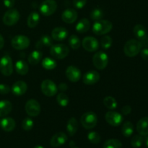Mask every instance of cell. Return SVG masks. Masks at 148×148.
<instances>
[{"label": "cell", "instance_id": "ba28073f", "mask_svg": "<svg viewBox=\"0 0 148 148\" xmlns=\"http://www.w3.org/2000/svg\"><path fill=\"white\" fill-rule=\"evenodd\" d=\"M57 3L55 0H45L40 6V12L43 15L50 16L56 12Z\"/></svg>", "mask_w": 148, "mask_h": 148}, {"label": "cell", "instance_id": "6da1fadb", "mask_svg": "<svg viewBox=\"0 0 148 148\" xmlns=\"http://www.w3.org/2000/svg\"><path fill=\"white\" fill-rule=\"evenodd\" d=\"M143 45L140 40L136 39H130L124 46V52L128 57H134L142 50Z\"/></svg>", "mask_w": 148, "mask_h": 148}, {"label": "cell", "instance_id": "7a4b0ae2", "mask_svg": "<svg viewBox=\"0 0 148 148\" xmlns=\"http://www.w3.org/2000/svg\"><path fill=\"white\" fill-rule=\"evenodd\" d=\"M113 27L111 22L106 20H100L95 21L92 26V32L97 36H102L109 33Z\"/></svg>", "mask_w": 148, "mask_h": 148}, {"label": "cell", "instance_id": "5b68a950", "mask_svg": "<svg viewBox=\"0 0 148 148\" xmlns=\"http://www.w3.org/2000/svg\"><path fill=\"white\" fill-rule=\"evenodd\" d=\"M20 13L16 9H10L3 16V23L6 25L12 26L15 25L20 20Z\"/></svg>", "mask_w": 148, "mask_h": 148}, {"label": "cell", "instance_id": "7bdbcfd3", "mask_svg": "<svg viewBox=\"0 0 148 148\" xmlns=\"http://www.w3.org/2000/svg\"><path fill=\"white\" fill-rule=\"evenodd\" d=\"M3 3L6 7L11 9L12 7H14L15 4V0H3Z\"/></svg>", "mask_w": 148, "mask_h": 148}, {"label": "cell", "instance_id": "f6af8a7d", "mask_svg": "<svg viewBox=\"0 0 148 148\" xmlns=\"http://www.w3.org/2000/svg\"><path fill=\"white\" fill-rule=\"evenodd\" d=\"M141 56L144 60L148 61V49L145 48L144 49L141 50Z\"/></svg>", "mask_w": 148, "mask_h": 148}, {"label": "cell", "instance_id": "603a6c76", "mask_svg": "<svg viewBox=\"0 0 148 148\" xmlns=\"http://www.w3.org/2000/svg\"><path fill=\"white\" fill-rule=\"evenodd\" d=\"M133 32H134V36H136L137 39L140 40V41L145 40L147 37V30L143 25L139 24L134 26V29H133Z\"/></svg>", "mask_w": 148, "mask_h": 148}, {"label": "cell", "instance_id": "d6986e66", "mask_svg": "<svg viewBox=\"0 0 148 148\" xmlns=\"http://www.w3.org/2000/svg\"><path fill=\"white\" fill-rule=\"evenodd\" d=\"M68 30L64 27H56L52 30L51 38L57 41H62L68 36Z\"/></svg>", "mask_w": 148, "mask_h": 148}, {"label": "cell", "instance_id": "4dcf8cb0", "mask_svg": "<svg viewBox=\"0 0 148 148\" xmlns=\"http://www.w3.org/2000/svg\"><path fill=\"white\" fill-rule=\"evenodd\" d=\"M42 66L44 69L51 70V69H55L57 66V64H56V61L54 59L49 57H46L42 61Z\"/></svg>", "mask_w": 148, "mask_h": 148}, {"label": "cell", "instance_id": "e0dca14e", "mask_svg": "<svg viewBox=\"0 0 148 148\" xmlns=\"http://www.w3.org/2000/svg\"><path fill=\"white\" fill-rule=\"evenodd\" d=\"M100 79V75L97 71H89L84 75L82 80L85 85H91L98 82Z\"/></svg>", "mask_w": 148, "mask_h": 148}, {"label": "cell", "instance_id": "f546056e", "mask_svg": "<svg viewBox=\"0 0 148 148\" xmlns=\"http://www.w3.org/2000/svg\"><path fill=\"white\" fill-rule=\"evenodd\" d=\"M121 132L124 137H131L132 134H133L134 132V126H133L132 123L130 121H126L124 123L121 128Z\"/></svg>", "mask_w": 148, "mask_h": 148}, {"label": "cell", "instance_id": "836d02e7", "mask_svg": "<svg viewBox=\"0 0 148 148\" xmlns=\"http://www.w3.org/2000/svg\"><path fill=\"white\" fill-rule=\"evenodd\" d=\"M103 104L107 108L110 110H114L116 108L117 102L115 98L111 96H106L103 99Z\"/></svg>", "mask_w": 148, "mask_h": 148}, {"label": "cell", "instance_id": "681fc988", "mask_svg": "<svg viewBox=\"0 0 148 148\" xmlns=\"http://www.w3.org/2000/svg\"><path fill=\"white\" fill-rule=\"evenodd\" d=\"M145 145L147 146V147L148 148V137H147L145 138Z\"/></svg>", "mask_w": 148, "mask_h": 148}, {"label": "cell", "instance_id": "c3c4849f", "mask_svg": "<svg viewBox=\"0 0 148 148\" xmlns=\"http://www.w3.org/2000/svg\"><path fill=\"white\" fill-rule=\"evenodd\" d=\"M142 43V45H143V46H145L146 48L148 47V37L146 38L145 40H142V41H140Z\"/></svg>", "mask_w": 148, "mask_h": 148}, {"label": "cell", "instance_id": "3957f363", "mask_svg": "<svg viewBox=\"0 0 148 148\" xmlns=\"http://www.w3.org/2000/svg\"><path fill=\"white\" fill-rule=\"evenodd\" d=\"M69 49L65 44H54L51 46L50 53L56 59H63L68 56Z\"/></svg>", "mask_w": 148, "mask_h": 148}, {"label": "cell", "instance_id": "7dc6e473", "mask_svg": "<svg viewBox=\"0 0 148 148\" xmlns=\"http://www.w3.org/2000/svg\"><path fill=\"white\" fill-rule=\"evenodd\" d=\"M4 45V38L3 36L0 34V49H1L3 48Z\"/></svg>", "mask_w": 148, "mask_h": 148}, {"label": "cell", "instance_id": "74e56055", "mask_svg": "<svg viewBox=\"0 0 148 148\" xmlns=\"http://www.w3.org/2000/svg\"><path fill=\"white\" fill-rule=\"evenodd\" d=\"M88 139L92 144H98L101 142V136L96 132H90L88 133Z\"/></svg>", "mask_w": 148, "mask_h": 148}, {"label": "cell", "instance_id": "d6a6232c", "mask_svg": "<svg viewBox=\"0 0 148 148\" xmlns=\"http://www.w3.org/2000/svg\"><path fill=\"white\" fill-rule=\"evenodd\" d=\"M68 43H69V46L75 50H77L80 47L81 41L76 35H72L68 39Z\"/></svg>", "mask_w": 148, "mask_h": 148}, {"label": "cell", "instance_id": "cb8c5ba5", "mask_svg": "<svg viewBox=\"0 0 148 148\" xmlns=\"http://www.w3.org/2000/svg\"><path fill=\"white\" fill-rule=\"evenodd\" d=\"M78 130V122L77 119L74 117H72L69 119L66 125V131L70 137L75 135Z\"/></svg>", "mask_w": 148, "mask_h": 148}, {"label": "cell", "instance_id": "ffe728a7", "mask_svg": "<svg viewBox=\"0 0 148 148\" xmlns=\"http://www.w3.org/2000/svg\"><path fill=\"white\" fill-rule=\"evenodd\" d=\"M0 127L4 131L10 132L14 130L16 127L15 121L10 117H5L0 120Z\"/></svg>", "mask_w": 148, "mask_h": 148}, {"label": "cell", "instance_id": "ac0fdd59", "mask_svg": "<svg viewBox=\"0 0 148 148\" xmlns=\"http://www.w3.org/2000/svg\"><path fill=\"white\" fill-rule=\"evenodd\" d=\"M77 12L74 9H66L63 12L62 14V19L64 23L72 24L75 23L77 19Z\"/></svg>", "mask_w": 148, "mask_h": 148}, {"label": "cell", "instance_id": "5bb4252c", "mask_svg": "<svg viewBox=\"0 0 148 148\" xmlns=\"http://www.w3.org/2000/svg\"><path fill=\"white\" fill-rule=\"evenodd\" d=\"M66 76L69 81L76 82L81 77V71L77 66H69L66 69Z\"/></svg>", "mask_w": 148, "mask_h": 148}, {"label": "cell", "instance_id": "8fae6325", "mask_svg": "<svg viewBox=\"0 0 148 148\" xmlns=\"http://www.w3.org/2000/svg\"><path fill=\"white\" fill-rule=\"evenodd\" d=\"M25 111L30 116H37L40 113V106L39 103L35 99H30L26 102Z\"/></svg>", "mask_w": 148, "mask_h": 148}, {"label": "cell", "instance_id": "f1b7e54d", "mask_svg": "<svg viewBox=\"0 0 148 148\" xmlns=\"http://www.w3.org/2000/svg\"><path fill=\"white\" fill-rule=\"evenodd\" d=\"M52 38H51L49 36H42L41 38L39 40H38V42L36 43V49H40L41 48H43V46H46V47H49V46H51L53 45V40H52Z\"/></svg>", "mask_w": 148, "mask_h": 148}, {"label": "cell", "instance_id": "9c48e42d", "mask_svg": "<svg viewBox=\"0 0 148 148\" xmlns=\"http://www.w3.org/2000/svg\"><path fill=\"white\" fill-rule=\"evenodd\" d=\"M11 43L12 46L14 49L23 50V49H25L28 47L30 43V39L27 36L19 35V36H16L13 38Z\"/></svg>", "mask_w": 148, "mask_h": 148}, {"label": "cell", "instance_id": "d590c367", "mask_svg": "<svg viewBox=\"0 0 148 148\" xmlns=\"http://www.w3.org/2000/svg\"><path fill=\"white\" fill-rule=\"evenodd\" d=\"M56 101H57L58 104L61 106H66L69 103V98L67 95L64 92H61L56 97Z\"/></svg>", "mask_w": 148, "mask_h": 148}, {"label": "cell", "instance_id": "83f0119b", "mask_svg": "<svg viewBox=\"0 0 148 148\" xmlns=\"http://www.w3.org/2000/svg\"><path fill=\"white\" fill-rule=\"evenodd\" d=\"M42 56H43V53L40 51L39 50H36L33 51L28 56V62L31 65H36L40 62V59H42Z\"/></svg>", "mask_w": 148, "mask_h": 148}, {"label": "cell", "instance_id": "b9f144b4", "mask_svg": "<svg viewBox=\"0 0 148 148\" xmlns=\"http://www.w3.org/2000/svg\"><path fill=\"white\" fill-rule=\"evenodd\" d=\"M10 90L11 89L9 85H6V84H0V94L6 95V94L9 93Z\"/></svg>", "mask_w": 148, "mask_h": 148}, {"label": "cell", "instance_id": "7c38bea8", "mask_svg": "<svg viewBox=\"0 0 148 148\" xmlns=\"http://www.w3.org/2000/svg\"><path fill=\"white\" fill-rule=\"evenodd\" d=\"M106 121L113 127H119L123 121V116L116 111H108L106 114Z\"/></svg>", "mask_w": 148, "mask_h": 148}, {"label": "cell", "instance_id": "484cf974", "mask_svg": "<svg viewBox=\"0 0 148 148\" xmlns=\"http://www.w3.org/2000/svg\"><path fill=\"white\" fill-rule=\"evenodd\" d=\"M90 23L86 18H83L79 20L76 25V30L79 33H86L90 30Z\"/></svg>", "mask_w": 148, "mask_h": 148}, {"label": "cell", "instance_id": "ee69618b", "mask_svg": "<svg viewBox=\"0 0 148 148\" xmlns=\"http://www.w3.org/2000/svg\"><path fill=\"white\" fill-rule=\"evenodd\" d=\"M132 111V108L130 106H125L122 108L121 109V112L124 115H129V114L131 113Z\"/></svg>", "mask_w": 148, "mask_h": 148}, {"label": "cell", "instance_id": "60d3db41", "mask_svg": "<svg viewBox=\"0 0 148 148\" xmlns=\"http://www.w3.org/2000/svg\"><path fill=\"white\" fill-rule=\"evenodd\" d=\"M87 0H73V4L77 9H82L86 4Z\"/></svg>", "mask_w": 148, "mask_h": 148}, {"label": "cell", "instance_id": "8992f818", "mask_svg": "<svg viewBox=\"0 0 148 148\" xmlns=\"http://www.w3.org/2000/svg\"><path fill=\"white\" fill-rule=\"evenodd\" d=\"M92 62L94 66L98 69H104L108 64V55L103 51L97 52L92 57Z\"/></svg>", "mask_w": 148, "mask_h": 148}, {"label": "cell", "instance_id": "7402d4cb", "mask_svg": "<svg viewBox=\"0 0 148 148\" xmlns=\"http://www.w3.org/2000/svg\"><path fill=\"white\" fill-rule=\"evenodd\" d=\"M12 109V104L7 100L0 101V117H4L8 115Z\"/></svg>", "mask_w": 148, "mask_h": 148}, {"label": "cell", "instance_id": "2e32d148", "mask_svg": "<svg viewBox=\"0 0 148 148\" xmlns=\"http://www.w3.org/2000/svg\"><path fill=\"white\" fill-rule=\"evenodd\" d=\"M27 90V85L24 81H17L12 86L11 91L15 96H21L24 95Z\"/></svg>", "mask_w": 148, "mask_h": 148}, {"label": "cell", "instance_id": "9a60e30c", "mask_svg": "<svg viewBox=\"0 0 148 148\" xmlns=\"http://www.w3.org/2000/svg\"><path fill=\"white\" fill-rule=\"evenodd\" d=\"M67 136L64 132H58L51 137L50 145L53 147H58L63 145L67 141Z\"/></svg>", "mask_w": 148, "mask_h": 148}, {"label": "cell", "instance_id": "4316f807", "mask_svg": "<svg viewBox=\"0 0 148 148\" xmlns=\"http://www.w3.org/2000/svg\"><path fill=\"white\" fill-rule=\"evenodd\" d=\"M15 70L19 75H25L28 72V65L24 60H18L15 63Z\"/></svg>", "mask_w": 148, "mask_h": 148}, {"label": "cell", "instance_id": "e575fe53", "mask_svg": "<svg viewBox=\"0 0 148 148\" xmlns=\"http://www.w3.org/2000/svg\"><path fill=\"white\" fill-rule=\"evenodd\" d=\"M104 13L103 10L100 8H95L92 10L90 12V17L94 21H98V20H101L103 17Z\"/></svg>", "mask_w": 148, "mask_h": 148}, {"label": "cell", "instance_id": "44dd1931", "mask_svg": "<svg viewBox=\"0 0 148 148\" xmlns=\"http://www.w3.org/2000/svg\"><path fill=\"white\" fill-rule=\"evenodd\" d=\"M137 131L140 135H148V117H143L137 124Z\"/></svg>", "mask_w": 148, "mask_h": 148}, {"label": "cell", "instance_id": "1f68e13d", "mask_svg": "<svg viewBox=\"0 0 148 148\" xmlns=\"http://www.w3.org/2000/svg\"><path fill=\"white\" fill-rule=\"evenodd\" d=\"M103 148H122V143L116 139H110L105 142Z\"/></svg>", "mask_w": 148, "mask_h": 148}, {"label": "cell", "instance_id": "f907efd6", "mask_svg": "<svg viewBox=\"0 0 148 148\" xmlns=\"http://www.w3.org/2000/svg\"><path fill=\"white\" fill-rule=\"evenodd\" d=\"M34 148H44V147L41 145H36V146H35Z\"/></svg>", "mask_w": 148, "mask_h": 148}, {"label": "cell", "instance_id": "816d5d0a", "mask_svg": "<svg viewBox=\"0 0 148 148\" xmlns=\"http://www.w3.org/2000/svg\"><path fill=\"white\" fill-rule=\"evenodd\" d=\"M72 148H79V147H72Z\"/></svg>", "mask_w": 148, "mask_h": 148}, {"label": "cell", "instance_id": "8d00e7d4", "mask_svg": "<svg viewBox=\"0 0 148 148\" xmlns=\"http://www.w3.org/2000/svg\"><path fill=\"white\" fill-rule=\"evenodd\" d=\"M144 142V139H143L142 135H135L132 137L131 140V145L134 148H139L141 147Z\"/></svg>", "mask_w": 148, "mask_h": 148}, {"label": "cell", "instance_id": "f35d334b", "mask_svg": "<svg viewBox=\"0 0 148 148\" xmlns=\"http://www.w3.org/2000/svg\"><path fill=\"white\" fill-rule=\"evenodd\" d=\"M33 125H34L33 121L30 118H28V117L24 119L23 121H22V128L25 131H30L33 127Z\"/></svg>", "mask_w": 148, "mask_h": 148}, {"label": "cell", "instance_id": "52a82bcc", "mask_svg": "<svg viewBox=\"0 0 148 148\" xmlns=\"http://www.w3.org/2000/svg\"><path fill=\"white\" fill-rule=\"evenodd\" d=\"M0 72L4 76H10L12 74V60L8 55L2 56L0 59Z\"/></svg>", "mask_w": 148, "mask_h": 148}, {"label": "cell", "instance_id": "30bf717a", "mask_svg": "<svg viewBox=\"0 0 148 148\" xmlns=\"http://www.w3.org/2000/svg\"><path fill=\"white\" fill-rule=\"evenodd\" d=\"M41 91L45 95L48 97L54 96L58 91L56 84L50 79H45L41 83Z\"/></svg>", "mask_w": 148, "mask_h": 148}, {"label": "cell", "instance_id": "d4e9b609", "mask_svg": "<svg viewBox=\"0 0 148 148\" xmlns=\"http://www.w3.org/2000/svg\"><path fill=\"white\" fill-rule=\"evenodd\" d=\"M40 20V16L37 12H32L27 19V25L30 28H34L38 25Z\"/></svg>", "mask_w": 148, "mask_h": 148}, {"label": "cell", "instance_id": "277c9868", "mask_svg": "<svg viewBox=\"0 0 148 148\" xmlns=\"http://www.w3.org/2000/svg\"><path fill=\"white\" fill-rule=\"evenodd\" d=\"M81 124L84 128L90 130L94 128L98 123V117L94 112L88 111L82 114L80 119Z\"/></svg>", "mask_w": 148, "mask_h": 148}, {"label": "cell", "instance_id": "ab89813d", "mask_svg": "<svg viewBox=\"0 0 148 148\" xmlns=\"http://www.w3.org/2000/svg\"><path fill=\"white\" fill-rule=\"evenodd\" d=\"M101 45L102 46L103 49H108L112 45V38L110 36H106L101 38Z\"/></svg>", "mask_w": 148, "mask_h": 148}, {"label": "cell", "instance_id": "bcb514c9", "mask_svg": "<svg viewBox=\"0 0 148 148\" xmlns=\"http://www.w3.org/2000/svg\"><path fill=\"white\" fill-rule=\"evenodd\" d=\"M59 89L61 91H66L68 89V87L66 83H61L59 85Z\"/></svg>", "mask_w": 148, "mask_h": 148}, {"label": "cell", "instance_id": "4fadbf2b", "mask_svg": "<svg viewBox=\"0 0 148 148\" xmlns=\"http://www.w3.org/2000/svg\"><path fill=\"white\" fill-rule=\"evenodd\" d=\"M82 46L86 51L89 52L96 51L99 48L98 40L92 36H87L84 38L82 42Z\"/></svg>", "mask_w": 148, "mask_h": 148}]
</instances>
